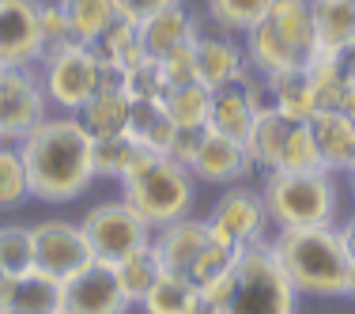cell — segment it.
<instances>
[{"instance_id":"cell-43","label":"cell","mask_w":355,"mask_h":314,"mask_svg":"<svg viewBox=\"0 0 355 314\" xmlns=\"http://www.w3.org/2000/svg\"><path fill=\"white\" fill-rule=\"evenodd\" d=\"M8 288H12V273L0 265V311H4V299H8Z\"/></svg>"},{"instance_id":"cell-34","label":"cell","mask_w":355,"mask_h":314,"mask_svg":"<svg viewBox=\"0 0 355 314\" xmlns=\"http://www.w3.org/2000/svg\"><path fill=\"white\" fill-rule=\"evenodd\" d=\"M121 88H125V95H129L132 103H144V99H166L171 83H166V76H163V69H159L155 57H140L137 65L125 69Z\"/></svg>"},{"instance_id":"cell-23","label":"cell","mask_w":355,"mask_h":314,"mask_svg":"<svg viewBox=\"0 0 355 314\" xmlns=\"http://www.w3.org/2000/svg\"><path fill=\"white\" fill-rule=\"evenodd\" d=\"M87 46H91V53H95L103 65L121 69V72L129 69V65H137L140 57H148L144 46H140V23L129 19V15H114L110 27L95 42H87Z\"/></svg>"},{"instance_id":"cell-36","label":"cell","mask_w":355,"mask_h":314,"mask_svg":"<svg viewBox=\"0 0 355 314\" xmlns=\"http://www.w3.org/2000/svg\"><path fill=\"white\" fill-rule=\"evenodd\" d=\"M193 42H197V38H193ZM193 42H185V46L171 49L166 57H159V69H163V76H166L171 88L197 80V49H193Z\"/></svg>"},{"instance_id":"cell-14","label":"cell","mask_w":355,"mask_h":314,"mask_svg":"<svg viewBox=\"0 0 355 314\" xmlns=\"http://www.w3.org/2000/svg\"><path fill=\"white\" fill-rule=\"evenodd\" d=\"M253 167L250 151L242 140H231L223 137V133H212L205 129V137H200V148L197 156H193L189 171L200 178V182H216V185H234L239 178H246Z\"/></svg>"},{"instance_id":"cell-2","label":"cell","mask_w":355,"mask_h":314,"mask_svg":"<svg viewBox=\"0 0 355 314\" xmlns=\"http://www.w3.org/2000/svg\"><path fill=\"white\" fill-rule=\"evenodd\" d=\"M246 61L253 72L276 76L306 69L318 57V31L310 0H272L268 15L246 31Z\"/></svg>"},{"instance_id":"cell-26","label":"cell","mask_w":355,"mask_h":314,"mask_svg":"<svg viewBox=\"0 0 355 314\" xmlns=\"http://www.w3.org/2000/svg\"><path fill=\"white\" fill-rule=\"evenodd\" d=\"M155 151L140 148L137 140L125 137H110V140H95V178H110V182H125L132 171H140Z\"/></svg>"},{"instance_id":"cell-33","label":"cell","mask_w":355,"mask_h":314,"mask_svg":"<svg viewBox=\"0 0 355 314\" xmlns=\"http://www.w3.org/2000/svg\"><path fill=\"white\" fill-rule=\"evenodd\" d=\"M0 265L12 276L35 269V235L27 224H0Z\"/></svg>"},{"instance_id":"cell-17","label":"cell","mask_w":355,"mask_h":314,"mask_svg":"<svg viewBox=\"0 0 355 314\" xmlns=\"http://www.w3.org/2000/svg\"><path fill=\"white\" fill-rule=\"evenodd\" d=\"M193 49H197V83H205L208 91L239 80V76L250 69L246 49H242L231 35H205V31H200L197 42H193Z\"/></svg>"},{"instance_id":"cell-19","label":"cell","mask_w":355,"mask_h":314,"mask_svg":"<svg viewBox=\"0 0 355 314\" xmlns=\"http://www.w3.org/2000/svg\"><path fill=\"white\" fill-rule=\"evenodd\" d=\"M208 235H212L208 220L182 216V220H174V224L159 227V231L151 235V242H155V250H159V258H163L166 273H185L189 261L197 258V250L208 242Z\"/></svg>"},{"instance_id":"cell-45","label":"cell","mask_w":355,"mask_h":314,"mask_svg":"<svg viewBox=\"0 0 355 314\" xmlns=\"http://www.w3.org/2000/svg\"><path fill=\"white\" fill-rule=\"evenodd\" d=\"M0 144H4V137H0Z\"/></svg>"},{"instance_id":"cell-4","label":"cell","mask_w":355,"mask_h":314,"mask_svg":"<svg viewBox=\"0 0 355 314\" xmlns=\"http://www.w3.org/2000/svg\"><path fill=\"white\" fill-rule=\"evenodd\" d=\"M261 197L276 231L333 227L340 216V190L333 171H268Z\"/></svg>"},{"instance_id":"cell-7","label":"cell","mask_w":355,"mask_h":314,"mask_svg":"<svg viewBox=\"0 0 355 314\" xmlns=\"http://www.w3.org/2000/svg\"><path fill=\"white\" fill-rule=\"evenodd\" d=\"M121 69L103 65L91 53V46H80V42L42 61V83H46L49 106L64 110V114H76L98 88H121Z\"/></svg>"},{"instance_id":"cell-5","label":"cell","mask_w":355,"mask_h":314,"mask_svg":"<svg viewBox=\"0 0 355 314\" xmlns=\"http://www.w3.org/2000/svg\"><path fill=\"white\" fill-rule=\"evenodd\" d=\"M299 292L287 280L272 242H250L239 250L231 269V292L219 314H295Z\"/></svg>"},{"instance_id":"cell-41","label":"cell","mask_w":355,"mask_h":314,"mask_svg":"<svg viewBox=\"0 0 355 314\" xmlns=\"http://www.w3.org/2000/svg\"><path fill=\"white\" fill-rule=\"evenodd\" d=\"M340 227V239H344V250H348V258L355 261V216H348L344 224H336Z\"/></svg>"},{"instance_id":"cell-6","label":"cell","mask_w":355,"mask_h":314,"mask_svg":"<svg viewBox=\"0 0 355 314\" xmlns=\"http://www.w3.org/2000/svg\"><path fill=\"white\" fill-rule=\"evenodd\" d=\"M121 201L129 205L151 231L189 216L197 201V174L171 156H151L140 171L121 182Z\"/></svg>"},{"instance_id":"cell-12","label":"cell","mask_w":355,"mask_h":314,"mask_svg":"<svg viewBox=\"0 0 355 314\" xmlns=\"http://www.w3.org/2000/svg\"><path fill=\"white\" fill-rule=\"evenodd\" d=\"M31 235H35V269L53 280H69L87 261H95L80 224L72 220H38Z\"/></svg>"},{"instance_id":"cell-46","label":"cell","mask_w":355,"mask_h":314,"mask_svg":"<svg viewBox=\"0 0 355 314\" xmlns=\"http://www.w3.org/2000/svg\"><path fill=\"white\" fill-rule=\"evenodd\" d=\"M0 69H4V65H0Z\"/></svg>"},{"instance_id":"cell-28","label":"cell","mask_w":355,"mask_h":314,"mask_svg":"<svg viewBox=\"0 0 355 314\" xmlns=\"http://www.w3.org/2000/svg\"><path fill=\"white\" fill-rule=\"evenodd\" d=\"M163 106L171 110L178 129H205L208 125V106H212V91L205 83H178V88L166 91Z\"/></svg>"},{"instance_id":"cell-42","label":"cell","mask_w":355,"mask_h":314,"mask_svg":"<svg viewBox=\"0 0 355 314\" xmlns=\"http://www.w3.org/2000/svg\"><path fill=\"white\" fill-rule=\"evenodd\" d=\"M340 299H355V261L348 265V273H344V284H340Z\"/></svg>"},{"instance_id":"cell-37","label":"cell","mask_w":355,"mask_h":314,"mask_svg":"<svg viewBox=\"0 0 355 314\" xmlns=\"http://www.w3.org/2000/svg\"><path fill=\"white\" fill-rule=\"evenodd\" d=\"M205 129H208V125H205ZM205 129H178V133H174V144H171V151H166V156L189 167L193 156H197V148H200V137H205Z\"/></svg>"},{"instance_id":"cell-38","label":"cell","mask_w":355,"mask_h":314,"mask_svg":"<svg viewBox=\"0 0 355 314\" xmlns=\"http://www.w3.org/2000/svg\"><path fill=\"white\" fill-rule=\"evenodd\" d=\"M166 4H174V0H114L117 15H129V19H137V23H144L148 15H155L159 8H166Z\"/></svg>"},{"instance_id":"cell-44","label":"cell","mask_w":355,"mask_h":314,"mask_svg":"<svg viewBox=\"0 0 355 314\" xmlns=\"http://www.w3.org/2000/svg\"><path fill=\"white\" fill-rule=\"evenodd\" d=\"M348 178H352V190H355V167H352V171H348Z\"/></svg>"},{"instance_id":"cell-11","label":"cell","mask_w":355,"mask_h":314,"mask_svg":"<svg viewBox=\"0 0 355 314\" xmlns=\"http://www.w3.org/2000/svg\"><path fill=\"white\" fill-rule=\"evenodd\" d=\"M208 227L219 235L223 242L231 246H250L265 239V227H268V208L261 190H250V185H227V193L212 205L208 212Z\"/></svg>"},{"instance_id":"cell-20","label":"cell","mask_w":355,"mask_h":314,"mask_svg":"<svg viewBox=\"0 0 355 314\" xmlns=\"http://www.w3.org/2000/svg\"><path fill=\"white\" fill-rule=\"evenodd\" d=\"M0 314H61V280L38 273V269L12 276Z\"/></svg>"},{"instance_id":"cell-31","label":"cell","mask_w":355,"mask_h":314,"mask_svg":"<svg viewBox=\"0 0 355 314\" xmlns=\"http://www.w3.org/2000/svg\"><path fill=\"white\" fill-rule=\"evenodd\" d=\"M27 197H31V178L27 163L19 156V144L4 140L0 144V212L27 205Z\"/></svg>"},{"instance_id":"cell-25","label":"cell","mask_w":355,"mask_h":314,"mask_svg":"<svg viewBox=\"0 0 355 314\" xmlns=\"http://www.w3.org/2000/svg\"><path fill=\"white\" fill-rule=\"evenodd\" d=\"M318 31V53H336L355 42V0H310Z\"/></svg>"},{"instance_id":"cell-39","label":"cell","mask_w":355,"mask_h":314,"mask_svg":"<svg viewBox=\"0 0 355 314\" xmlns=\"http://www.w3.org/2000/svg\"><path fill=\"white\" fill-rule=\"evenodd\" d=\"M333 61H336V69H340L344 83H355V42H348L344 49H336Z\"/></svg>"},{"instance_id":"cell-21","label":"cell","mask_w":355,"mask_h":314,"mask_svg":"<svg viewBox=\"0 0 355 314\" xmlns=\"http://www.w3.org/2000/svg\"><path fill=\"white\" fill-rule=\"evenodd\" d=\"M295 125H299V122L287 117V114H280L276 106L261 110L257 122H253V129H250V137H246V151H250L253 167H261V171H276Z\"/></svg>"},{"instance_id":"cell-30","label":"cell","mask_w":355,"mask_h":314,"mask_svg":"<svg viewBox=\"0 0 355 314\" xmlns=\"http://www.w3.org/2000/svg\"><path fill=\"white\" fill-rule=\"evenodd\" d=\"M205 8L223 35H246L268 15L272 0H205Z\"/></svg>"},{"instance_id":"cell-24","label":"cell","mask_w":355,"mask_h":314,"mask_svg":"<svg viewBox=\"0 0 355 314\" xmlns=\"http://www.w3.org/2000/svg\"><path fill=\"white\" fill-rule=\"evenodd\" d=\"M265 83H268V99H272V106L280 114L295 117V122H310L318 114V95H314V83H310L306 69L265 76Z\"/></svg>"},{"instance_id":"cell-3","label":"cell","mask_w":355,"mask_h":314,"mask_svg":"<svg viewBox=\"0 0 355 314\" xmlns=\"http://www.w3.org/2000/svg\"><path fill=\"white\" fill-rule=\"evenodd\" d=\"M272 250L299 295H325V299L340 295V284H344V273H348L352 258L344 250V239H340V227L336 224L276 231Z\"/></svg>"},{"instance_id":"cell-40","label":"cell","mask_w":355,"mask_h":314,"mask_svg":"<svg viewBox=\"0 0 355 314\" xmlns=\"http://www.w3.org/2000/svg\"><path fill=\"white\" fill-rule=\"evenodd\" d=\"M333 110H340V114L355 117V83H344L340 95H336V106H333Z\"/></svg>"},{"instance_id":"cell-10","label":"cell","mask_w":355,"mask_h":314,"mask_svg":"<svg viewBox=\"0 0 355 314\" xmlns=\"http://www.w3.org/2000/svg\"><path fill=\"white\" fill-rule=\"evenodd\" d=\"M132 299L125 295L121 276L106 261H87L80 273L61 280V314H129Z\"/></svg>"},{"instance_id":"cell-18","label":"cell","mask_w":355,"mask_h":314,"mask_svg":"<svg viewBox=\"0 0 355 314\" xmlns=\"http://www.w3.org/2000/svg\"><path fill=\"white\" fill-rule=\"evenodd\" d=\"M129 110H132V99L125 95V88H98L76 110V117H80V125L87 129L91 140H110V137H125Z\"/></svg>"},{"instance_id":"cell-8","label":"cell","mask_w":355,"mask_h":314,"mask_svg":"<svg viewBox=\"0 0 355 314\" xmlns=\"http://www.w3.org/2000/svg\"><path fill=\"white\" fill-rule=\"evenodd\" d=\"M80 231L91 246V258L106 261V265L125 261L132 250L148 246L151 235H155L125 201H103V205L87 208V216L80 220Z\"/></svg>"},{"instance_id":"cell-35","label":"cell","mask_w":355,"mask_h":314,"mask_svg":"<svg viewBox=\"0 0 355 314\" xmlns=\"http://www.w3.org/2000/svg\"><path fill=\"white\" fill-rule=\"evenodd\" d=\"M69 46H76V35L69 27L64 8L57 4V0H42V61L53 57V53H61V49H69Z\"/></svg>"},{"instance_id":"cell-16","label":"cell","mask_w":355,"mask_h":314,"mask_svg":"<svg viewBox=\"0 0 355 314\" xmlns=\"http://www.w3.org/2000/svg\"><path fill=\"white\" fill-rule=\"evenodd\" d=\"M310 133H314L325 171L348 174L355 167V117L340 114V110H318L310 117Z\"/></svg>"},{"instance_id":"cell-32","label":"cell","mask_w":355,"mask_h":314,"mask_svg":"<svg viewBox=\"0 0 355 314\" xmlns=\"http://www.w3.org/2000/svg\"><path fill=\"white\" fill-rule=\"evenodd\" d=\"M57 4L64 8L72 35H76V42H83V46L95 42L110 27V19L117 15L114 0H57Z\"/></svg>"},{"instance_id":"cell-15","label":"cell","mask_w":355,"mask_h":314,"mask_svg":"<svg viewBox=\"0 0 355 314\" xmlns=\"http://www.w3.org/2000/svg\"><path fill=\"white\" fill-rule=\"evenodd\" d=\"M200 35V23L197 15L189 12V4L185 0H174V4L159 8L155 15H148V19L140 23V46L148 57H166L171 49L185 46V42H193Z\"/></svg>"},{"instance_id":"cell-22","label":"cell","mask_w":355,"mask_h":314,"mask_svg":"<svg viewBox=\"0 0 355 314\" xmlns=\"http://www.w3.org/2000/svg\"><path fill=\"white\" fill-rule=\"evenodd\" d=\"M125 133H129L140 148L155 151V156H166V151H171V144H174L178 125H174L171 110L163 106V99H144V103H132V110H129V129H125Z\"/></svg>"},{"instance_id":"cell-13","label":"cell","mask_w":355,"mask_h":314,"mask_svg":"<svg viewBox=\"0 0 355 314\" xmlns=\"http://www.w3.org/2000/svg\"><path fill=\"white\" fill-rule=\"evenodd\" d=\"M0 65H42V0H0Z\"/></svg>"},{"instance_id":"cell-27","label":"cell","mask_w":355,"mask_h":314,"mask_svg":"<svg viewBox=\"0 0 355 314\" xmlns=\"http://www.w3.org/2000/svg\"><path fill=\"white\" fill-rule=\"evenodd\" d=\"M114 269H117V276H121V288H125V295L132 299V307H140V303L148 299V292L159 284V276L166 273V265H163V258H159L155 242L132 250L129 258L117 261Z\"/></svg>"},{"instance_id":"cell-1","label":"cell","mask_w":355,"mask_h":314,"mask_svg":"<svg viewBox=\"0 0 355 314\" xmlns=\"http://www.w3.org/2000/svg\"><path fill=\"white\" fill-rule=\"evenodd\" d=\"M19 156L27 163L31 197L46 205H64L87 193L95 182V140L76 114H49L19 140Z\"/></svg>"},{"instance_id":"cell-9","label":"cell","mask_w":355,"mask_h":314,"mask_svg":"<svg viewBox=\"0 0 355 314\" xmlns=\"http://www.w3.org/2000/svg\"><path fill=\"white\" fill-rule=\"evenodd\" d=\"M46 117L49 95L46 83H42V72H35V65H23V69L4 65L0 69V137L19 144Z\"/></svg>"},{"instance_id":"cell-29","label":"cell","mask_w":355,"mask_h":314,"mask_svg":"<svg viewBox=\"0 0 355 314\" xmlns=\"http://www.w3.org/2000/svg\"><path fill=\"white\" fill-rule=\"evenodd\" d=\"M200 292L189 284L182 273H163L159 284L148 292V299L140 303L144 314H193Z\"/></svg>"}]
</instances>
